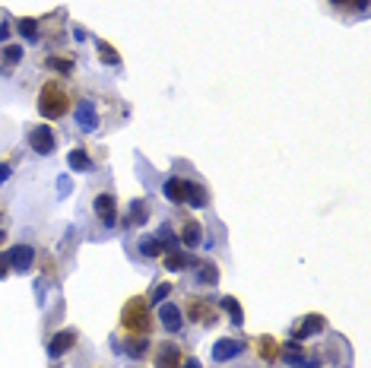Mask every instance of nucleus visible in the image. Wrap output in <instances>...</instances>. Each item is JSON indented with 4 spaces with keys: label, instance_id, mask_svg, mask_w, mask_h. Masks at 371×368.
<instances>
[{
    "label": "nucleus",
    "instance_id": "1",
    "mask_svg": "<svg viewBox=\"0 0 371 368\" xmlns=\"http://www.w3.org/2000/svg\"><path fill=\"white\" fill-rule=\"evenodd\" d=\"M74 92L67 89L64 80H45V83L38 86V96H35V105L42 112L45 121H60L67 118L70 108H74Z\"/></svg>",
    "mask_w": 371,
    "mask_h": 368
},
{
    "label": "nucleus",
    "instance_id": "2",
    "mask_svg": "<svg viewBox=\"0 0 371 368\" xmlns=\"http://www.w3.org/2000/svg\"><path fill=\"white\" fill-rule=\"evenodd\" d=\"M121 331L130 333V337H153V331H156V311H153L149 295H134V299L124 301V308H121Z\"/></svg>",
    "mask_w": 371,
    "mask_h": 368
},
{
    "label": "nucleus",
    "instance_id": "3",
    "mask_svg": "<svg viewBox=\"0 0 371 368\" xmlns=\"http://www.w3.org/2000/svg\"><path fill=\"white\" fill-rule=\"evenodd\" d=\"M181 311H184V321H191L193 327H216L219 324V305L209 301L207 295H197V292L184 295Z\"/></svg>",
    "mask_w": 371,
    "mask_h": 368
},
{
    "label": "nucleus",
    "instance_id": "4",
    "mask_svg": "<svg viewBox=\"0 0 371 368\" xmlns=\"http://www.w3.org/2000/svg\"><path fill=\"white\" fill-rule=\"evenodd\" d=\"M26 140H29V150L35 156H51L58 150V130L51 124H29L26 128Z\"/></svg>",
    "mask_w": 371,
    "mask_h": 368
},
{
    "label": "nucleus",
    "instance_id": "5",
    "mask_svg": "<svg viewBox=\"0 0 371 368\" xmlns=\"http://www.w3.org/2000/svg\"><path fill=\"white\" fill-rule=\"evenodd\" d=\"M74 121L83 134H98L102 130V112L92 98H76L74 102Z\"/></svg>",
    "mask_w": 371,
    "mask_h": 368
},
{
    "label": "nucleus",
    "instance_id": "6",
    "mask_svg": "<svg viewBox=\"0 0 371 368\" xmlns=\"http://www.w3.org/2000/svg\"><path fill=\"white\" fill-rule=\"evenodd\" d=\"M184 346L175 343V340H162V343L153 349V365L156 368H181L184 365Z\"/></svg>",
    "mask_w": 371,
    "mask_h": 368
},
{
    "label": "nucleus",
    "instance_id": "7",
    "mask_svg": "<svg viewBox=\"0 0 371 368\" xmlns=\"http://www.w3.org/2000/svg\"><path fill=\"white\" fill-rule=\"evenodd\" d=\"M121 207H118V197L112 194V191H105V194H98L96 200H92V213H96V219L102 222L105 229H114L121 222Z\"/></svg>",
    "mask_w": 371,
    "mask_h": 368
},
{
    "label": "nucleus",
    "instance_id": "8",
    "mask_svg": "<svg viewBox=\"0 0 371 368\" xmlns=\"http://www.w3.org/2000/svg\"><path fill=\"white\" fill-rule=\"evenodd\" d=\"M156 324H162L169 333H178L184 327V311H181L178 301H162L156 311Z\"/></svg>",
    "mask_w": 371,
    "mask_h": 368
},
{
    "label": "nucleus",
    "instance_id": "9",
    "mask_svg": "<svg viewBox=\"0 0 371 368\" xmlns=\"http://www.w3.org/2000/svg\"><path fill=\"white\" fill-rule=\"evenodd\" d=\"M178 241L184 248H200L203 245V222L197 216H184V222L178 226Z\"/></svg>",
    "mask_w": 371,
    "mask_h": 368
},
{
    "label": "nucleus",
    "instance_id": "10",
    "mask_svg": "<svg viewBox=\"0 0 371 368\" xmlns=\"http://www.w3.org/2000/svg\"><path fill=\"white\" fill-rule=\"evenodd\" d=\"M76 343H80V333H76L74 327H70V331H58L48 340V356H51V359H64Z\"/></svg>",
    "mask_w": 371,
    "mask_h": 368
},
{
    "label": "nucleus",
    "instance_id": "11",
    "mask_svg": "<svg viewBox=\"0 0 371 368\" xmlns=\"http://www.w3.org/2000/svg\"><path fill=\"white\" fill-rule=\"evenodd\" d=\"M248 349V343L245 340H235V337H223L219 343L213 346V359L223 365V362H232V359H238V356L245 353Z\"/></svg>",
    "mask_w": 371,
    "mask_h": 368
},
{
    "label": "nucleus",
    "instance_id": "12",
    "mask_svg": "<svg viewBox=\"0 0 371 368\" xmlns=\"http://www.w3.org/2000/svg\"><path fill=\"white\" fill-rule=\"evenodd\" d=\"M149 216H153V203L143 200V197H137V200H130V207H127L124 226H127V229H140Z\"/></svg>",
    "mask_w": 371,
    "mask_h": 368
},
{
    "label": "nucleus",
    "instance_id": "13",
    "mask_svg": "<svg viewBox=\"0 0 371 368\" xmlns=\"http://www.w3.org/2000/svg\"><path fill=\"white\" fill-rule=\"evenodd\" d=\"M7 261H10V270L29 273L32 263H35V248H32V245H16V248L7 254Z\"/></svg>",
    "mask_w": 371,
    "mask_h": 368
},
{
    "label": "nucleus",
    "instance_id": "14",
    "mask_svg": "<svg viewBox=\"0 0 371 368\" xmlns=\"http://www.w3.org/2000/svg\"><path fill=\"white\" fill-rule=\"evenodd\" d=\"M23 60H26V48L23 45H13V42H10V45H3V48H0V73L10 76L16 67H19V64H23Z\"/></svg>",
    "mask_w": 371,
    "mask_h": 368
},
{
    "label": "nucleus",
    "instance_id": "15",
    "mask_svg": "<svg viewBox=\"0 0 371 368\" xmlns=\"http://www.w3.org/2000/svg\"><path fill=\"white\" fill-rule=\"evenodd\" d=\"M45 64L60 76H74L76 73V54H64V51H54L45 58Z\"/></svg>",
    "mask_w": 371,
    "mask_h": 368
},
{
    "label": "nucleus",
    "instance_id": "16",
    "mask_svg": "<svg viewBox=\"0 0 371 368\" xmlns=\"http://www.w3.org/2000/svg\"><path fill=\"white\" fill-rule=\"evenodd\" d=\"M121 349H124L130 359H143V356L153 349V337H130V333H124V340H121Z\"/></svg>",
    "mask_w": 371,
    "mask_h": 368
},
{
    "label": "nucleus",
    "instance_id": "17",
    "mask_svg": "<svg viewBox=\"0 0 371 368\" xmlns=\"http://www.w3.org/2000/svg\"><path fill=\"white\" fill-rule=\"evenodd\" d=\"M184 203H191L193 210H203L209 203V191L203 188L200 181H187L184 178Z\"/></svg>",
    "mask_w": 371,
    "mask_h": 368
},
{
    "label": "nucleus",
    "instance_id": "18",
    "mask_svg": "<svg viewBox=\"0 0 371 368\" xmlns=\"http://www.w3.org/2000/svg\"><path fill=\"white\" fill-rule=\"evenodd\" d=\"M324 327H327V324H324V317H320V315H308L302 324H295V331H292V333H295V343L308 340L311 333H320Z\"/></svg>",
    "mask_w": 371,
    "mask_h": 368
},
{
    "label": "nucleus",
    "instance_id": "19",
    "mask_svg": "<svg viewBox=\"0 0 371 368\" xmlns=\"http://www.w3.org/2000/svg\"><path fill=\"white\" fill-rule=\"evenodd\" d=\"M67 166H70V172L86 175V172H92V168H96V162H92V156H89L86 150H83V146H76V150H70Z\"/></svg>",
    "mask_w": 371,
    "mask_h": 368
},
{
    "label": "nucleus",
    "instance_id": "20",
    "mask_svg": "<svg viewBox=\"0 0 371 368\" xmlns=\"http://www.w3.org/2000/svg\"><path fill=\"white\" fill-rule=\"evenodd\" d=\"M13 32H19L26 42H38V38H42V19L23 16V19H16V23H13Z\"/></svg>",
    "mask_w": 371,
    "mask_h": 368
},
{
    "label": "nucleus",
    "instance_id": "21",
    "mask_svg": "<svg viewBox=\"0 0 371 368\" xmlns=\"http://www.w3.org/2000/svg\"><path fill=\"white\" fill-rule=\"evenodd\" d=\"M42 32H45V38L51 45H60V42H64V13H54L51 19H45Z\"/></svg>",
    "mask_w": 371,
    "mask_h": 368
},
{
    "label": "nucleus",
    "instance_id": "22",
    "mask_svg": "<svg viewBox=\"0 0 371 368\" xmlns=\"http://www.w3.org/2000/svg\"><path fill=\"white\" fill-rule=\"evenodd\" d=\"M162 267H165V270H169V273H181V270H187V267H193V261H191V257H187V254H178V251H165V254H162Z\"/></svg>",
    "mask_w": 371,
    "mask_h": 368
},
{
    "label": "nucleus",
    "instance_id": "23",
    "mask_svg": "<svg viewBox=\"0 0 371 368\" xmlns=\"http://www.w3.org/2000/svg\"><path fill=\"white\" fill-rule=\"evenodd\" d=\"M162 194L169 197L171 203H184V178H178V175H171V178H165Z\"/></svg>",
    "mask_w": 371,
    "mask_h": 368
},
{
    "label": "nucleus",
    "instance_id": "24",
    "mask_svg": "<svg viewBox=\"0 0 371 368\" xmlns=\"http://www.w3.org/2000/svg\"><path fill=\"white\" fill-rule=\"evenodd\" d=\"M216 279H219V270H216L213 261L197 263V286H216Z\"/></svg>",
    "mask_w": 371,
    "mask_h": 368
},
{
    "label": "nucleus",
    "instance_id": "25",
    "mask_svg": "<svg viewBox=\"0 0 371 368\" xmlns=\"http://www.w3.org/2000/svg\"><path fill=\"white\" fill-rule=\"evenodd\" d=\"M257 356H260L264 362L279 359V343H276L273 337H257Z\"/></svg>",
    "mask_w": 371,
    "mask_h": 368
},
{
    "label": "nucleus",
    "instance_id": "26",
    "mask_svg": "<svg viewBox=\"0 0 371 368\" xmlns=\"http://www.w3.org/2000/svg\"><path fill=\"white\" fill-rule=\"evenodd\" d=\"M219 308L229 311V321L235 324V327H241V321H245V315H241V301L235 299V295H223V301H219Z\"/></svg>",
    "mask_w": 371,
    "mask_h": 368
},
{
    "label": "nucleus",
    "instance_id": "27",
    "mask_svg": "<svg viewBox=\"0 0 371 368\" xmlns=\"http://www.w3.org/2000/svg\"><path fill=\"white\" fill-rule=\"evenodd\" d=\"M140 254L143 257H162L165 254V245L156 238V235H143V238H140Z\"/></svg>",
    "mask_w": 371,
    "mask_h": 368
},
{
    "label": "nucleus",
    "instance_id": "28",
    "mask_svg": "<svg viewBox=\"0 0 371 368\" xmlns=\"http://www.w3.org/2000/svg\"><path fill=\"white\" fill-rule=\"evenodd\" d=\"M279 356H282V362H289V365H302V359H304V349L295 343V340H292V343L279 346Z\"/></svg>",
    "mask_w": 371,
    "mask_h": 368
},
{
    "label": "nucleus",
    "instance_id": "29",
    "mask_svg": "<svg viewBox=\"0 0 371 368\" xmlns=\"http://www.w3.org/2000/svg\"><path fill=\"white\" fill-rule=\"evenodd\" d=\"M96 51L102 54V60L108 64V67H118V64H121V54L114 51V48L108 45V42H102V38H96Z\"/></svg>",
    "mask_w": 371,
    "mask_h": 368
},
{
    "label": "nucleus",
    "instance_id": "30",
    "mask_svg": "<svg viewBox=\"0 0 371 368\" xmlns=\"http://www.w3.org/2000/svg\"><path fill=\"white\" fill-rule=\"evenodd\" d=\"M330 3H334V7H340V10L356 7L359 16H365V10H368V0H330Z\"/></svg>",
    "mask_w": 371,
    "mask_h": 368
},
{
    "label": "nucleus",
    "instance_id": "31",
    "mask_svg": "<svg viewBox=\"0 0 371 368\" xmlns=\"http://www.w3.org/2000/svg\"><path fill=\"white\" fill-rule=\"evenodd\" d=\"M10 35H13V26H10L7 16L0 13V42H10Z\"/></svg>",
    "mask_w": 371,
    "mask_h": 368
},
{
    "label": "nucleus",
    "instance_id": "32",
    "mask_svg": "<svg viewBox=\"0 0 371 368\" xmlns=\"http://www.w3.org/2000/svg\"><path fill=\"white\" fill-rule=\"evenodd\" d=\"M10 175H13V166H10V162H0V188H3V181H10Z\"/></svg>",
    "mask_w": 371,
    "mask_h": 368
},
{
    "label": "nucleus",
    "instance_id": "33",
    "mask_svg": "<svg viewBox=\"0 0 371 368\" xmlns=\"http://www.w3.org/2000/svg\"><path fill=\"white\" fill-rule=\"evenodd\" d=\"M165 295H169V286H165V283H159V289H156V292H153V299H149V301H162Z\"/></svg>",
    "mask_w": 371,
    "mask_h": 368
},
{
    "label": "nucleus",
    "instance_id": "34",
    "mask_svg": "<svg viewBox=\"0 0 371 368\" xmlns=\"http://www.w3.org/2000/svg\"><path fill=\"white\" fill-rule=\"evenodd\" d=\"M3 277H10V261H7V254H0V279Z\"/></svg>",
    "mask_w": 371,
    "mask_h": 368
},
{
    "label": "nucleus",
    "instance_id": "35",
    "mask_svg": "<svg viewBox=\"0 0 371 368\" xmlns=\"http://www.w3.org/2000/svg\"><path fill=\"white\" fill-rule=\"evenodd\" d=\"M181 368H203V365L197 359H184V365H181Z\"/></svg>",
    "mask_w": 371,
    "mask_h": 368
},
{
    "label": "nucleus",
    "instance_id": "36",
    "mask_svg": "<svg viewBox=\"0 0 371 368\" xmlns=\"http://www.w3.org/2000/svg\"><path fill=\"white\" fill-rule=\"evenodd\" d=\"M3 238H7V232H3V229H0V241H3Z\"/></svg>",
    "mask_w": 371,
    "mask_h": 368
}]
</instances>
